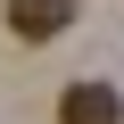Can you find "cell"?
<instances>
[{"label": "cell", "instance_id": "obj_1", "mask_svg": "<svg viewBox=\"0 0 124 124\" xmlns=\"http://www.w3.org/2000/svg\"><path fill=\"white\" fill-rule=\"evenodd\" d=\"M58 124H124L116 83H66V99H58Z\"/></svg>", "mask_w": 124, "mask_h": 124}, {"label": "cell", "instance_id": "obj_2", "mask_svg": "<svg viewBox=\"0 0 124 124\" xmlns=\"http://www.w3.org/2000/svg\"><path fill=\"white\" fill-rule=\"evenodd\" d=\"M66 17H75V0H8V33H17V41L66 33Z\"/></svg>", "mask_w": 124, "mask_h": 124}]
</instances>
